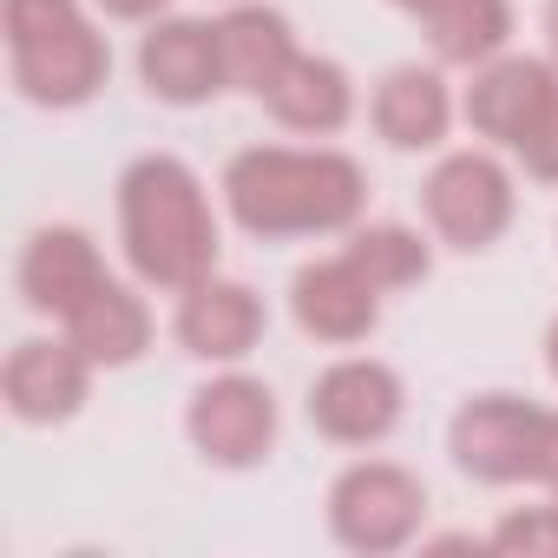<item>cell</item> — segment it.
Returning <instances> with one entry per match:
<instances>
[{"label": "cell", "mask_w": 558, "mask_h": 558, "mask_svg": "<svg viewBox=\"0 0 558 558\" xmlns=\"http://www.w3.org/2000/svg\"><path fill=\"white\" fill-rule=\"evenodd\" d=\"M263 336V303L243 290V283H217V276H204V283L184 290V310H178V342L204 362H236L250 355Z\"/></svg>", "instance_id": "obj_14"}, {"label": "cell", "mask_w": 558, "mask_h": 558, "mask_svg": "<svg viewBox=\"0 0 558 558\" xmlns=\"http://www.w3.org/2000/svg\"><path fill=\"white\" fill-rule=\"evenodd\" d=\"M349 263L368 276L375 290H408V283L427 276V243L414 230H401V223H368V230H355Z\"/></svg>", "instance_id": "obj_20"}, {"label": "cell", "mask_w": 558, "mask_h": 558, "mask_svg": "<svg viewBox=\"0 0 558 558\" xmlns=\"http://www.w3.org/2000/svg\"><path fill=\"white\" fill-rule=\"evenodd\" d=\"M421 512H427L421 480L408 466H388V460L349 466L329 493V525L349 551H401L421 532Z\"/></svg>", "instance_id": "obj_4"}, {"label": "cell", "mask_w": 558, "mask_h": 558, "mask_svg": "<svg viewBox=\"0 0 558 558\" xmlns=\"http://www.w3.org/2000/svg\"><path fill=\"white\" fill-rule=\"evenodd\" d=\"M138 73L165 106H197L223 86V47L204 21H158L138 47Z\"/></svg>", "instance_id": "obj_11"}, {"label": "cell", "mask_w": 558, "mask_h": 558, "mask_svg": "<svg viewBox=\"0 0 558 558\" xmlns=\"http://www.w3.org/2000/svg\"><path fill=\"white\" fill-rule=\"evenodd\" d=\"M99 283H106V269H99V250H93L86 230H73V223L34 230V243L21 256V296H27V310L73 316Z\"/></svg>", "instance_id": "obj_10"}, {"label": "cell", "mask_w": 558, "mask_h": 558, "mask_svg": "<svg viewBox=\"0 0 558 558\" xmlns=\"http://www.w3.org/2000/svg\"><path fill=\"white\" fill-rule=\"evenodd\" d=\"M427 217L453 250H486L512 223V178L486 151H453L427 178Z\"/></svg>", "instance_id": "obj_6"}, {"label": "cell", "mask_w": 558, "mask_h": 558, "mask_svg": "<svg viewBox=\"0 0 558 558\" xmlns=\"http://www.w3.org/2000/svg\"><path fill=\"white\" fill-rule=\"evenodd\" d=\"M184 427H191V447L210 466H256L269 453V440H276V401H269L263 381L223 375V381H210V388L191 395Z\"/></svg>", "instance_id": "obj_7"}, {"label": "cell", "mask_w": 558, "mask_h": 558, "mask_svg": "<svg viewBox=\"0 0 558 558\" xmlns=\"http://www.w3.org/2000/svg\"><path fill=\"white\" fill-rule=\"evenodd\" d=\"M119 223H125V256L145 283L158 290H191L217 263V223L204 204V184L178 158H138L119 178Z\"/></svg>", "instance_id": "obj_2"}, {"label": "cell", "mask_w": 558, "mask_h": 558, "mask_svg": "<svg viewBox=\"0 0 558 558\" xmlns=\"http://www.w3.org/2000/svg\"><path fill=\"white\" fill-rule=\"evenodd\" d=\"M230 217L250 236H310V230H342L355 223L368 184L362 165L342 151H283V145H256L236 151L223 171Z\"/></svg>", "instance_id": "obj_1"}, {"label": "cell", "mask_w": 558, "mask_h": 558, "mask_svg": "<svg viewBox=\"0 0 558 558\" xmlns=\"http://www.w3.org/2000/svg\"><path fill=\"white\" fill-rule=\"evenodd\" d=\"M551 34H558V0H551Z\"/></svg>", "instance_id": "obj_27"}, {"label": "cell", "mask_w": 558, "mask_h": 558, "mask_svg": "<svg viewBox=\"0 0 558 558\" xmlns=\"http://www.w3.org/2000/svg\"><path fill=\"white\" fill-rule=\"evenodd\" d=\"M99 8H106L112 21H151V14L165 8V0H99Z\"/></svg>", "instance_id": "obj_24"}, {"label": "cell", "mask_w": 558, "mask_h": 558, "mask_svg": "<svg viewBox=\"0 0 558 558\" xmlns=\"http://www.w3.org/2000/svg\"><path fill=\"white\" fill-rule=\"evenodd\" d=\"M486 545H493V551H525V558H558V506L499 519V532H493Z\"/></svg>", "instance_id": "obj_21"}, {"label": "cell", "mask_w": 558, "mask_h": 558, "mask_svg": "<svg viewBox=\"0 0 558 558\" xmlns=\"http://www.w3.org/2000/svg\"><path fill=\"white\" fill-rule=\"evenodd\" d=\"M453 106H447V86L440 73H421V66H395L375 93V132L401 151H421V145H440Z\"/></svg>", "instance_id": "obj_17"}, {"label": "cell", "mask_w": 558, "mask_h": 558, "mask_svg": "<svg viewBox=\"0 0 558 558\" xmlns=\"http://www.w3.org/2000/svg\"><path fill=\"white\" fill-rule=\"evenodd\" d=\"M8 60L34 106H86L112 73L106 40L73 0H8Z\"/></svg>", "instance_id": "obj_3"}, {"label": "cell", "mask_w": 558, "mask_h": 558, "mask_svg": "<svg viewBox=\"0 0 558 558\" xmlns=\"http://www.w3.org/2000/svg\"><path fill=\"white\" fill-rule=\"evenodd\" d=\"M381 290L368 283V276L349 263V256H336V263H310L303 276H296V290H290V310H296V323L316 336V342H362L375 323H381V303H375Z\"/></svg>", "instance_id": "obj_13"}, {"label": "cell", "mask_w": 558, "mask_h": 558, "mask_svg": "<svg viewBox=\"0 0 558 558\" xmlns=\"http://www.w3.org/2000/svg\"><path fill=\"white\" fill-rule=\"evenodd\" d=\"M86 368H93V355L80 342H21L8 355V375H0L14 421H27V427L73 421L86 401Z\"/></svg>", "instance_id": "obj_9"}, {"label": "cell", "mask_w": 558, "mask_h": 558, "mask_svg": "<svg viewBox=\"0 0 558 558\" xmlns=\"http://www.w3.org/2000/svg\"><path fill=\"white\" fill-rule=\"evenodd\" d=\"M538 486L558 493V414H545V440H538Z\"/></svg>", "instance_id": "obj_23"}, {"label": "cell", "mask_w": 558, "mask_h": 558, "mask_svg": "<svg viewBox=\"0 0 558 558\" xmlns=\"http://www.w3.org/2000/svg\"><path fill=\"white\" fill-rule=\"evenodd\" d=\"M395 8H408V14H427V8H440V0H395Z\"/></svg>", "instance_id": "obj_26"}, {"label": "cell", "mask_w": 558, "mask_h": 558, "mask_svg": "<svg viewBox=\"0 0 558 558\" xmlns=\"http://www.w3.org/2000/svg\"><path fill=\"white\" fill-rule=\"evenodd\" d=\"M538 440H545V408L512 395H480L453 414V460L486 486L538 480Z\"/></svg>", "instance_id": "obj_5"}, {"label": "cell", "mask_w": 558, "mask_h": 558, "mask_svg": "<svg viewBox=\"0 0 558 558\" xmlns=\"http://www.w3.org/2000/svg\"><path fill=\"white\" fill-rule=\"evenodd\" d=\"M263 99H269L276 119L296 125V132H342L349 125V106H355L349 73L336 60H316V53H296L283 66V80H276Z\"/></svg>", "instance_id": "obj_16"}, {"label": "cell", "mask_w": 558, "mask_h": 558, "mask_svg": "<svg viewBox=\"0 0 558 558\" xmlns=\"http://www.w3.org/2000/svg\"><path fill=\"white\" fill-rule=\"evenodd\" d=\"M545 362H551V375H558V323H551V336H545Z\"/></svg>", "instance_id": "obj_25"}, {"label": "cell", "mask_w": 558, "mask_h": 558, "mask_svg": "<svg viewBox=\"0 0 558 558\" xmlns=\"http://www.w3.org/2000/svg\"><path fill=\"white\" fill-rule=\"evenodd\" d=\"M427 34H434V53L453 60V66H473V60H493L512 34V8L506 0H440V8L421 14Z\"/></svg>", "instance_id": "obj_19"}, {"label": "cell", "mask_w": 558, "mask_h": 558, "mask_svg": "<svg viewBox=\"0 0 558 558\" xmlns=\"http://www.w3.org/2000/svg\"><path fill=\"white\" fill-rule=\"evenodd\" d=\"M310 421L342 447H375L401 421V381L381 362H336L310 388Z\"/></svg>", "instance_id": "obj_8"}, {"label": "cell", "mask_w": 558, "mask_h": 558, "mask_svg": "<svg viewBox=\"0 0 558 558\" xmlns=\"http://www.w3.org/2000/svg\"><path fill=\"white\" fill-rule=\"evenodd\" d=\"M217 47H223V86H243V93H269L283 80V66L296 60V40H290V21L276 8H236L217 21Z\"/></svg>", "instance_id": "obj_15"}, {"label": "cell", "mask_w": 558, "mask_h": 558, "mask_svg": "<svg viewBox=\"0 0 558 558\" xmlns=\"http://www.w3.org/2000/svg\"><path fill=\"white\" fill-rule=\"evenodd\" d=\"M512 151L525 158V171H532V178L558 184V99L545 106V119H538V125H532V132H525V138H519Z\"/></svg>", "instance_id": "obj_22"}, {"label": "cell", "mask_w": 558, "mask_h": 558, "mask_svg": "<svg viewBox=\"0 0 558 558\" xmlns=\"http://www.w3.org/2000/svg\"><path fill=\"white\" fill-rule=\"evenodd\" d=\"M558 99V80L545 60H493L473 86H466V125L480 138H499V145H519L545 106Z\"/></svg>", "instance_id": "obj_12"}, {"label": "cell", "mask_w": 558, "mask_h": 558, "mask_svg": "<svg viewBox=\"0 0 558 558\" xmlns=\"http://www.w3.org/2000/svg\"><path fill=\"white\" fill-rule=\"evenodd\" d=\"M66 329H73V342H80L93 362H106V368L138 362L145 342H151V316H145V303H138L132 290H119L112 276H106V283L66 316Z\"/></svg>", "instance_id": "obj_18"}]
</instances>
